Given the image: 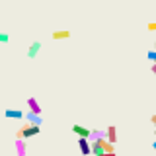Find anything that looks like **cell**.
Instances as JSON below:
<instances>
[{"instance_id": "6da1fadb", "label": "cell", "mask_w": 156, "mask_h": 156, "mask_svg": "<svg viewBox=\"0 0 156 156\" xmlns=\"http://www.w3.org/2000/svg\"><path fill=\"white\" fill-rule=\"evenodd\" d=\"M35 135H39V127L37 125H29V123H26V125H22L18 129V133H16V139H31V136H35Z\"/></svg>"}, {"instance_id": "7a4b0ae2", "label": "cell", "mask_w": 156, "mask_h": 156, "mask_svg": "<svg viewBox=\"0 0 156 156\" xmlns=\"http://www.w3.org/2000/svg\"><path fill=\"white\" fill-rule=\"evenodd\" d=\"M72 133L78 135L80 139H90V133L92 131L88 127H82V125H72Z\"/></svg>"}, {"instance_id": "3957f363", "label": "cell", "mask_w": 156, "mask_h": 156, "mask_svg": "<svg viewBox=\"0 0 156 156\" xmlns=\"http://www.w3.org/2000/svg\"><path fill=\"white\" fill-rule=\"evenodd\" d=\"M78 148H80L82 156H90V148H92L90 139H80V136H78Z\"/></svg>"}, {"instance_id": "277c9868", "label": "cell", "mask_w": 156, "mask_h": 156, "mask_svg": "<svg viewBox=\"0 0 156 156\" xmlns=\"http://www.w3.org/2000/svg\"><path fill=\"white\" fill-rule=\"evenodd\" d=\"M26 119H27V123H29V125H37V127H41V123H43L41 115L31 113V111H27V113H26Z\"/></svg>"}, {"instance_id": "5b68a950", "label": "cell", "mask_w": 156, "mask_h": 156, "mask_svg": "<svg viewBox=\"0 0 156 156\" xmlns=\"http://www.w3.org/2000/svg\"><path fill=\"white\" fill-rule=\"evenodd\" d=\"M39 51H41V43H39V41H33L31 45H29V49H27V57L29 58H35L39 55Z\"/></svg>"}, {"instance_id": "8992f818", "label": "cell", "mask_w": 156, "mask_h": 156, "mask_svg": "<svg viewBox=\"0 0 156 156\" xmlns=\"http://www.w3.org/2000/svg\"><path fill=\"white\" fill-rule=\"evenodd\" d=\"M105 140H109L111 144L117 140V129H115V125H109V127L105 129Z\"/></svg>"}, {"instance_id": "52a82bcc", "label": "cell", "mask_w": 156, "mask_h": 156, "mask_svg": "<svg viewBox=\"0 0 156 156\" xmlns=\"http://www.w3.org/2000/svg\"><path fill=\"white\" fill-rule=\"evenodd\" d=\"M27 105H29V111H31V113H37V115H41V105L37 104V100L35 98H27Z\"/></svg>"}, {"instance_id": "ba28073f", "label": "cell", "mask_w": 156, "mask_h": 156, "mask_svg": "<svg viewBox=\"0 0 156 156\" xmlns=\"http://www.w3.org/2000/svg\"><path fill=\"white\" fill-rule=\"evenodd\" d=\"M55 41H62V39H68L70 37V31L68 29H57V31H53V35H51Z\"/></svg>"}, {"instance_id": "9c48e42d", "label": "cell", "mask_w": 156, "mask_h": 156, "mask_svg": "<svg viewBox=\"0 0 156 156\" xmlns=\"http://www.w3.org/2000/svg\"><path fill=\"white\" fill-rule=\"evenodd\" d=\"M4 117H8V119H23V111L22 109H6Z\"/></svg>"}, {"instance_id": "30bf717a", "label": "cell", "mask_w": 156, "mask_h": 156, "mask_svg": "<svg viewBox=\"0 0 156 156\" xmlns=\"http://www.w3.org/2000/svg\"><path fill=\"white\" fill-rule=\"evenodd\" d=\"M26 150H27L26 140H23V139H16V152H18V156H26Z\"/></svg>"}, {"instance_id": "8fae6325", "label": "cell", "mask_w": 156, "mask_h": 156, "mask_svg": "<svg viewBox=\"0 0 156 156\" xmlns=\"http://www.w3.org/2000/svg\"><path fill=\"white\" fill-rule=\"evenodd\" d=\"M98 144L104 148V152H115V148H113V144L109 143V140H105V139H98Z\"/></svg>"}, {"instance_id": "7c38bea8", "label": "cell", "mask_w": 156, "mask_h": 156, "mask_svg": "<svg viewBox=\"0 0 156 156\" xmlns=\"http://www.w3.org/2000/svg\"><path fill=\"white\" fill-rule=\"evenodd\" d=\"M8 41H10V35L4 33V31H0V43H8Z\"/></svg>"}, {"instance_id": "4fadbf2b", "label": "cell", "mask_w": 156, "mask_h": 156, "mask_svg": "<svg viewBox=\"0 0 156 156\" xmlns=\"http://www.w3.org/2000/svg\"><path fill=\"white\" fill-rule=\"evenodd\" d=\"M146 57H148L152 62H156V49H152V51H148V55H146Z\"/></svg>"}, {"instance_id": "5bb4252c", "label": "cell", "mask_w": 156, "mask_h": 156, "mask_svg": "<svg viewBox=\"0 0 156 156\" xmlns=\"http://www.w3.org/2000/svg\"><path fill=\"white\" fill-rule=\"evenodd\" d=\"M146 27H148V31H156V22H150Z\"/></svg>"}, {"instance_id": "9a60e30c", "label": "cell", "mask_w": 156, "mask_h": 156, "mask_svg": "<svg viewBox=\"0 0 156 156\" xmlns=\"http://www.w3.org/2000/svg\"><path fill=\"white\" fill-rule=\"evenodd\" d=\"M150 121H152V125H154V127H156V113H154V115H152V117H150Z\"/></svg>"}, {"instance_id": "2e32d148", "label": "cell", "mask_w": 156, "mask_h": 156, "mask_svg": "<svg viewBox=\"0 0 156 156\" xmlns=\"http://www.w3.org/2000/svg\"><path fill=\"white\" fill-rule=\"evenodd\" d=\"M101 156H117V154H115V152H104Z\"/></svg>"}, {"instance_id": "e0dca14e", "label": "cell", "mask_w": 156, "mask_h": 156, "mask_svg": "<svg viewBox=\"0 0 156 156\" xmlns=\"http://www.w3.org/2000/svg\"><path fill=\"white\" fill-rule=\"evenodd\" d=\"M152 72H154V76H156V62H152Z\"/></svg>"}, {"instance_id": "ac0fdd59", "label": "cell", "mask_w": 156, "mask_h": 156, "mask_svg": "<svg viewBox=\"0 0 156 156\" xmlns=\"http://www.w3.org/2000/svg\"><path fill=\"white\" fill-rule=\"evenodd\" d=\"M152 148H154V150H156V139H154V143H152Z\"/></svg>"}, {"instance_id": "d6986e66", "label": "cell", "mask_w": 156, "mask_h": 156, "mask_svg": "<svg viewBox=\"0 0 156 156\" xmlns=\"http://www.w3.org/2000/svg\"><path fill=\"white\" fill-rule=\"evenodd\" d=\"M154 136H156V131H154Z\"/></svg>"}]
</instances>
